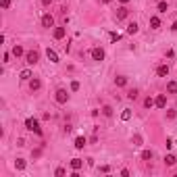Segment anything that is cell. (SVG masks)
Instances as JSON below:
<instances>
[{"mask_svg":"<svg viewBox=\"0 0 177 177\" xmlns=\"http://www.w3.org/2000/svg\"><path fill=\"white\" fill-rule=\"evenodd\" d=\"M127 34H137V23H129V25H127Z\"/></svg>","mask_w":177,"mask_h":177,"instance_id":"d6986e66","label":"cell"},{"mask_svg":"<svg viewBox=\"0 0 177 177\" xmlns=\"http://www.w3.org/2000/svg\"><path fill=\"white\" fill-rule=\"evenodd\" d=\"M121 119H123V121H129V119H131V110L125 109V110L121 113Z\"/></svg>","mask_w":177,"mask_h":177,"instance_id":"7402d4cb","label":"cell"},{"mask_svg":"<svg viewBox=\"0 0 177 177\" xmlns=\"http://www.w3.org/2000/svg\"><path fill=\"white\" fill-rule=\"evenodd\" d=\"M23 54H25V52H23V48L17 44V46L13 48V56H17V58H19V56H23Z\"/></svg>","mask_w":177,"mask_h":177,"instance_id":"2e32d148","label":"cell"},{"mask_svg":"<svg viewBox=\"0 0 177 177\" xmlns=\"http://www.w3.org/2000/svg\"><path fill=\"white\" fill-rule=\"evenodd\" d=\"M175 117V110H167V119H173Z\"/></svg>","mask_w":177,"mask_h":177,"instance_id":"1f68e13d","label":"cell"},{"mask_svg":"<svg viewBox=\"0 0 177 177\" xmlns=\"http://www.w3.org/2000/svg\"><path fill=\"white\" fill-rule=\"evenodd\" d=\"M46 56H48V61H50V63H58V54H56L52 48H48V50H46Z\"/></svg>","mask_w":177,"mask_h":177,"instance_id":"52a82bcc","label":"cell"},{"mask_svg":"<svg viewBox=\"0 0 177 177\" xmlns=\"http://www.w3.org/2000/svg\"><path fill=\"white\" fill-rule=\"evenodd\" d=\"M54 38L56 40H63V38H65V27H56L54 29Z\"/></svg>","mask_w":177,"mask_h":177,"instance_id":"9a60e30c","label":"cell"},{"mask_svg":"<svg viewBox=\"0 0 177 177\" xmlns=\"http://www.w3.org/2000/svg\"><path fill=\"white\" fill-rule=\"evenodd\" d=\"M110 40L117 42V40H121V35H119V34H110Z\"/></svg>","mask_w":177,"mask_h":177,"instance_id":"4dcf8cb0","label":"cell"},{"mask_svg":"<svg viewBox=\"0 0 177 177\" xmlns=\"http://www.w3.org/2000/svg\"><path fill=\"white\" fill-rule=\"evenodd\" d=\"M175 163H177V158L173 156V154H167V156H165V165H167V167H173Z\"/></svg>","mask_w":177,"mask_h":177,"instance_id":"8fae6325","label":"cell"},{"mask_svg":"<svg viewBox=\"0 0 177 177\" xmlns=\"http://www.w3.org/2000/svg\"><path fill=\"white\" fill-rule=\"evenodd\" d=\"M154 104H156L158 109H165V106H167V96H165V94L156 96V100H154Z\"/></svg>","mask_w":177,"mask_h":177,"instance_id":"8992f818","label":"cell"},{"mask_svg":"<svg viewBox=\"0 0 177 177\" xmlns=\"http://www.w3.org/2000/svg\"><path fill=\"white\" fill-rule=\"evenodd\" d=\"M71 90H73V92H77V90H79V82H73V83H71Z\"/></svg>","mask_w":177,"mask_h":177,"instance_id":"f546056e","label":"cell"},{"mask_svg":"<svg viewBox=\"0 0 177 177\" xmlns=\"http://www.w3.org/2000/svg\"><path fill=\"white\" fill-rule=\"evenodd\" d=\"M42 4H44V7H50V4H52V0H42Z\"/></svg>","mask_w":177,"mask_h":177,"instance_id":"d6a6232c","label":"cell"},{"mask_svg":"<svg viewBox=\"0 0 177 177\" xmlns=\"http://www.w3.org/2000/svg\"><path fill=\"white\" fill-rule=\"evenodd\" d=\"M82 167H83V161H82V158H73V161H71V169H73V171H79Z\"/></svg>","mask_w":177,"mask_h":177,"instance_id":"ba28073f","label":"cell"},{"mask_svg":"<svg viewBox=\"0 0 177 177\" xmlns=\"http://www.w3.org/2000/svg\"><path fill=\"white\" fill-rule=\"evenodd\" d=\"M121 2H123V4H127V2H129V0H121Z\"/></svg>","mask_w":177,"mask_h":177,"instance_id":"d590c367","label":"cell"},{"mask_svg":"<svg viewBox=\"0 0 177 177\" xmlns=\"http://www.w3.org/2000/svg\"><path fill=\"white\" fill-rule=\"evenodd\" d=\"M38 58H40V54H38L35 50L25 52V63H27V65H35V63H38Z\"/></svg>","mask_w":177,"mask_h":177,"instance_id":"3957f363","label":"cell"},{"mask_svg":"<svg viewBox=\"0 0 177 177\" xmlns=\"http://www.w3.org/2000/svg\"><path fill=\"white\" fill-rule=\"evenodd\" d=\"M167 92H169V94H177V82H169L167 83Z\"/></svg>","mask_w":177,"mask_h":177,"instance_id":"7c38bea8","label":"cell"},{"mask_svg":"<svg viewBox=\"0 0 177 177\" xmlns=\"http://www.w3.org/2000/svg\"><path fill=\"white\" fill-rule=\"evenodd\" d=\"M144 106H146V109H150V106H154V100H152V98H146V100H144Z\"/></svg>","mask_w":177,"mask_h":177,"instance_id":"cb8c5ba5","label":"cell"},{"mask_svg":"<svg viewBox=\"0 0 177 177\" xmlns=\"http://www.w3.org/2000/svg\"><path fill=\"white\" fill-rule=\"evenodd\" d=\"M142 158H144V161H150V158H152V150H144Z\"/></svg>","mask_w":177,"mask_h":177,"instance_id":"603a6c76","label":"cell"},{"mask_svg":"<svg viewBox=\"0 0 177 177\" xmlns=\"http://www.w3.org/2000/svg\"><path fill=\"white\" fill-rule=\"evenodd\" d=\"M156 73H158V77H167V75H169V67H167V65H158Z\"/></svg>","mask_w":177,"mask_h":177,"instance_id":"9c48e42d","label":"cell"},{"mask_svg":"<svg viewBox=\"0 0 177 177\" xmlns=\"http://www.w3.org/2000/svg\"><path fill=\"white\" fill-rule=\"evenodd\" d=\"M0 4H2V8H8L11 7V0H0Z\"/></svg>","mask_w":177,"mask_h":177,"instance_id":"f1b7e54d","label":"cell"},{"mask_svg":"<svg viewBox=\"0 0 177 177\" xmlns=\"http://www.w3.org/2000/svg\"><path fill=\"white\" fill-rule=\"evenodd\" d=\"M83 146H86V137H77V140H75V148L82 150Z\"/></svg>","mask_w":177,"mask_h":177,"instance_id":"e0dca14e","label":"cell"},{"mask_svg":"<svg viewBox=\"0 0 177 177\" xmlns=\"http://www.w3.org/2000/svg\"><path fill=\"white\" fill-rule=\"evenodd\" d=\"M158 11L161 13H167V2H158Z\"/></svg>","mask_w":177,"mask_h":177,"instance_id":"4316f807","label":"cell"},{"mask_svg":"<svg viewBox=\"0 0 177 177\" xmlns=\"http://www.w3.org/2000/svg\"><path fill=\"white\" fill-rule=\"evenodd\" d=\"M115 83H117V88H123V86H127V77H123V75H119L115 79Z\"/></svg>","mask_w":177,"mask_h":177,"instance_id":"5bb4252c","label":"cell"},{"mask_svg":"<svg viewBox=\"0 0 177 177\" xmlns=\"http://www.w3.org/2000/svg\"><path fill=\"white\" fill-rule=\"evenodd\" d=\"M102 2H104V4H109V2H113V0H102Z\"/></svg>","mask_w":177,"mask_h":177,"instance_id":"e575fe53","label":"cell"},{"mask_svg":"<svg viewBox=\"0 0 177 177\" xmlns=\"http://www.w3.org/2000/svg\"><path fill=\"white\" fill-rule=\"evenodd\" d=\"M21 79H23V82H27V79H31V71H29V69H25V71H21Z\"/></svg>","mask_w":177,"mask_h":177,"instance_id":"ffe728a7","label":"cell"},{"mask_svg":"<svg viewBox=\"0 0 177 177\" xmlns=\"http://www.w3.org/2000/svg\"><path fill=\"white\" fill-rule=\"evenodd\" d=\"M15 167H17L19 171H23L25 169V161H23V158H17V161H15Z\"/></svg>","mask_w":177,"mask_h":177,"instance_id":"44dd1931","label":"cell"},{"mask_svg":"<svg viewBox=\"0 0 177 177\" xmlns=\"http://www.w3.org/2000/svg\"><path fill=\"white\" fill-rule=\"evenodd\" d=\"M52 25H54V17L46 13L44 17H42V27H52Z\"/></svg>","mask_w":177,"mask_h":177,"instance_id":"277c9868","label":"cell"},{"mask_svg":"<svg viewBox=\"0 0 177 177\" xmlns=\"http://www.w3.org/2000/svg\"><path fill=\"white\" fill-rule=\"evenodd\" d=\"M65 173H67V171L63 169V167H58V169L54 171V175H56V177H63V175H65Z\"/></svg>","mask_w":177,"mask_h":177,"instance_id":"484cf974","label":"cell"},{"mask_svg":"<svg viewBox=\"0 0 177 177\" xmlns=\"http://www.w3.org/2000/svg\"><path fill=\"white\" fill-rule=\"evenodd\" d=\"M25 127H27L29 131L38 133V136H42V127H40V123L35 121V119H27V121H25Z\"/></svg>","mask_w":177,"mask_h":177,"instance_id":"6da1fadb","label":"cell"},{"mask_svg":"<svg viewBox=\"0 0 177 177\" xmlns=\"http://www.w3.org/2000/svg\"><path fill=\"white\" fill-rule=\"evenodd\" d=\"M125 17H127V8L121 7L119 11H117V19H125Z\"/></svg>","mask_w":177,"mask_h":177,"instance_id":"ac0fdd59","label":"cell"},{"mask_svg":"<svg viewBox=\"0 0 177 177\" xmlns=\"http://www.w3.org/2000/svg\"><path fill=\"white\" fill-rule=\"evenodd\" d=\"M171 29H173V31H177V23H173V25H171Z\"/></svg>","mask_w":177,"mask_h":177,"instance_id":"836d02e7","label":"cell"},{"mask_svg":"<svg viewBox=\"0 0 177 177\" xmlns=\"http://www.w3.org/2000/svg\"><path fill=\"white\" fill-rule=\"evenodd\" d=\"M102 113H104L106 117H110V115H113V109H110V106H104V109H102Z\"/></svg>","mask_w":177,"mask_h":177,"instance_id":"83f0119b","label":"cell"},{"mask_svg":"<svg viewBox=\"0 0 177 177\" xmlns=\"http://www.w3.org/2000/svg\"><path fill=\"white\" fill-rule=\"evenodd\" d=\"M92 58L94 61H104V50L102 48H92Z\"/></svg>","mask_w":177,"mask_h":177,"instance_id":"5b68a950","label":"cell"},{"mask_svg":"<svg viewBox=\"0 0 177 177\" xmlns=\"http://www.w3.org/2000/svg\"><path fill=\"white\" fill-rule=\"evenodd\" d=\"M150 27L158 29V27H161V19H158V17H150Z\"/></svg>","mask_w":177,"mask_h":177,"instance_id":"4fadbf2b","label":"cell"},{"mask_svg":"<svg viewBox=\"0 0 177 177\" xmlns=\"http://www.w3.org/2000/svg\"><path fill=\"white\" fill-rule=\"evenodd\" d=\"M54 100H56V102H58V104H65V102H67V100H69V94H67V90H56V96H54Z\"/></svg>","mask_w":177,"mask_h":177,"instance_id":"7a4b0ae2","label":"cell"},{"mask_svg":"<svg viewBox=\"0 0 177 177\" xmlns=\"http://www.w3.org/2000/svg\"><path fill=\"white\" fill-rule=\"evenodd\" d=\"M127 98H129V100H136L137 98V90H131L129 94H127Z\"/></svg>","mask_w":177,"mask_h":177,"instance_id":"d4e9b609","label":"cell"},{"mask_svg":"<svg viewBox=\"0 0 177 177\" xmlns=\"http://www.w3.org/2000/svg\"><path fill=\"white\" fill-rule=\"evenodd\" d=\"M29 88H31V92H35V90L42 88V82L40 79H29Z\"/></svg>","mask_w":177,"mask_h":177,"instance_id":"30bf717a","label":"cell"}]
</instances>
